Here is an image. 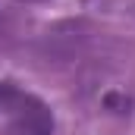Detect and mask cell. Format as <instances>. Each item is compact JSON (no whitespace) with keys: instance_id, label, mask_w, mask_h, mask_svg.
<instances>
[{"instance_id":"1","label":"cell","mask_w":135,"mask_h":135,"mask_svg":"<svg viewBox=\"0 0 135 135\" xmlns=\"http://www.w3.org/2000/svg\"><path fill=\"white\" fill-rule=\"evenodd\" d=\"M0 126L6 135H54V113L41 98L0 79Z\"/></svg>"},{"instance_id":"2","label":"cell","mask_w":135,"mask_h":135,"mask_svg":"<svg viewBox=\"0 0 135 135\" xmlns=\"http://www.w3.org/2000/svg\"><path fill=\"white\" fill-rule=\"evenodd\" d=\"M104 104H107V107H132V101H129V98H123V94H107Z\"/></svg>"}]
</instances>
